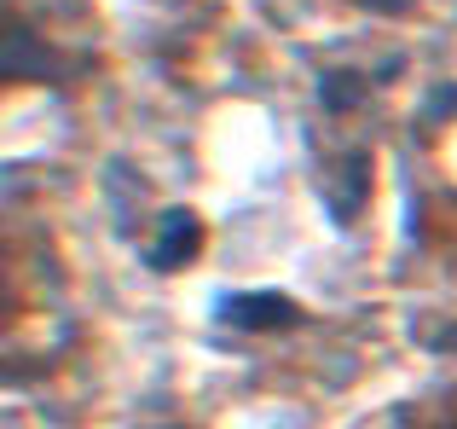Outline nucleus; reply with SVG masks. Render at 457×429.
I'll return each mask as SVG.
<instances>
[{
    "label": "nucleus",
    "mask_w": 457,
    "mask_h": 429,
    "mask_svg": "<svg viewBox=\"0 0 457 429\" xmlns=\"http://www.w3.org/2000/svg\"><path fill=\"white\" fill-rule=\"evenodd\" d=\"M203 249V221L191 209H162L156 214V244H151V267H162V273H174V267H186L191 256Z\"/></svg>",
    "instance_id": "1"
},
{
    "label": "nucleus",
    "mask_w": 457,
    "mask_h": 429,
    "mask_svg": "<svg viewBox=\"0 0 457 429\" xmlns=\"http://www.w3.org/2000/svg\"><path fill=\"white\" fill-rule=\"evenodd\" d=\"M220 319L237 331H278V325H295V302L278 290H249V296L232 290L220 302Z\"/></svg>",
    "instance_id": "2"
},
{
    "label": "nucleus",
    "mask_w": 457,
    "mask_h": 429,
    "mask_svg": "<svg viewBox=\"0 0 457 429\" xmlns=\"http://www.w3.org/2000/svg\"><path fill=\"white\" fill-rule=\"evenodd\" d=\"M319 93H324V105H353L359 93H365V81H359V76H347V81L342 76H324Z\"/></svg>",
    "instance_id": "3"
},
{
    "label": "nucleus",
    "mask_w": 457,
    "mask_h": 429,
    "mask_svg": "<svg viewBox=\"0 0 457 429\" xmlns=\"http://www.w3.org/2000/svg\"><path fill=\"white\" fill-rule=\"evenodd\" d=\"M359 6H377V12H405L411 0H359Z\"/></svg>",
    "instance_id": "4"
}]
</instances>
